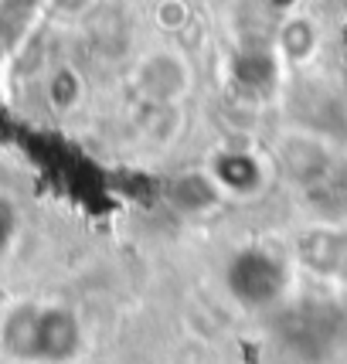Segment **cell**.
I'll list each match as a JSON object with an SVG mask.
<instances>
[{
    "label": "cell",
    "mask_w": 347,
    "mask_h": 364,
    "mask_svg": "<svg viewBox=\"0 0 347 364\" xmlns=\"http://www.w3.org/2000/svg\"><path fill=\"white\" fill-rule=\"evenodd\" d=\"M4 348L21 361H68L82 348V327L65 306H17L4 320Z\"/></svg>",
    "instance_id": "obj_1"
},
{
    "label": "cell",
    "mask_w": 347,
    "mask_h": 364,
    "mask_svg": "<svg viewBox=\"0 0 347 364\" xmlns=\"http://www.w3.org/2000/svg\"><path fill=\"white\" fill-rule=\"evenodd\" d=\"M276 331H279L283 344L293 354H300L306 361H324V358H331L333 350L341 348L347 320L333 303L320 300L286 310L279 323H276Z\"/></svg>",
    "instance_id": "obj_2"
},
{
    "label": "cell",
    "mask_w": 347,
    "mask_h": 364,
    "mask_svg": "<svg viewBox=\"0 0 347 364\" xmlns=\"http://www.w3.org/2000/svg\"><path fill=\"white\" fill-rule=\"evenodd\" d=\"M228 289L245 306H272L286 293V266L272 252L249 245L228 262Z\"/></svg>",
    "instance_id": "obj_3"
},
{
    "label": "cell",
    "mask_w": 347,
    "mask_h": 364,
    "mask_svg": "<svg viewBox=\"0 0 347 364\" xmlns=\"http://www.w3.org/2000/svg\"><path fill=\"white\" fill-rule=\"evenodd\" d=\"M303 262L327 276H347V235L344 232H314L300 242Z\"/></svg>",
    "instance_id": "obj_4"
}]
</instances>
